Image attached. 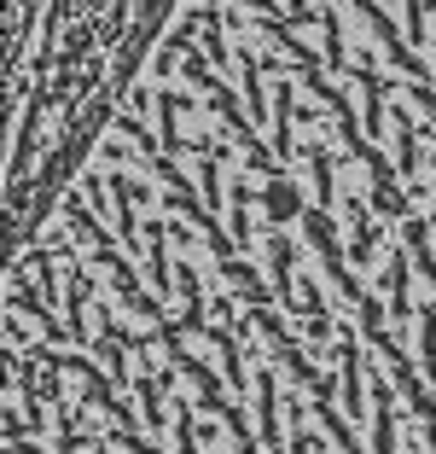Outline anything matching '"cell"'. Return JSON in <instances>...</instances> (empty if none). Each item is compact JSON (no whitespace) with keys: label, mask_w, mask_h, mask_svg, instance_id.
<instances>
[{"label":"cell","mask_w":436,"mask_h":454,"mask_svg":"<svg viewBox=\"0 0 436 454\" xmlns=\"http://www.w3.org/2000/svg\"><path fill=\"white\" fill-rule=\"evenodd\" d=\"M6 454H436V88L117 106L12 222Z\"/></svg>","instance_id":"1"}]
</instances>
